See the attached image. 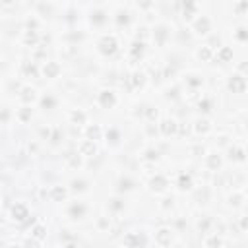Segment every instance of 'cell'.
<instances>
[{
  "mask_svg": "<svg viewBox=\"0 0 248 248\" xmlns=\"http://www.w3.org/2000/svg\"><path fill=\"white\" fill-rule=\"evenodd\" d=\"M200 56H202V58H209V51H208V49L200 51Z\"/></svg>",
  "mask_w": 248,
  "mask_h": 248,
  "instance_id": "ac0fdd59",
  "label": "cell"
},
{
  "mask_svg": "<svg viewBox=\"0 0 248 248\" xmlns=\"http://www.w3.org/2000/svg\"><path fill=\"white\" fill-rule=\"evenodd\" d=\"M209 165H211V167H215V165H219V159H215V157H211V159H209Z\"/></svg>",
  "mask_w": 248,
  "mask_h": 248,
  "instance_id": "ffe728a7",
  "label": "cell"
},
{
  "mask_svg": "<svg viewBox=\"0 0 248 248\" xmlns=\"http://www.w3.org/2000/svg\"><path fill=\"white\" fill-rule=\"evenodd\" d=\"M56 72H58V66H56L54 62H49L47 66H45V74L47 76H54Z\"/></svg>",
  "mask_w": 248,
  "mask_h": 248,
  "instance_id": "8992f818",
  "label": "cell"
},
{
  "mask_svg": "<svg viewBox=\"0 0 248 248\" xmlns=\"http://www.w3.org/2000/svg\"><path fill=\"white\" fill-rule=\"evenodd\" d=\"M82 151L87 153V155H91V153H95V145H93L91 142H85V143L82 145Z\"/></svg>",
  "mask_w": 248,
  "mask_h": 248,
  "instance_id": "52a82bcc",
  "label": "cell"
},
{
  "mask_svg": "<svg viewBox=\"0 0 248 248\" xmlns=\"http://www.w3.org/2000/svg\"><path fill=\"white\" fill-rule=\"evenodd\" d=\"M82 211H84V208H76V206L72 208V213H82Z\"/></svg>",
  "mask_w": 248,
  "mask_h": 248,
  "instance_id": "44dd1931",
  "label": "cell"
},
{
  "mask_svg": "<svg viewBox=\"0 0 248 248\" xmlns=\"http://www.w3.org/2000/svg\"><path fill=\"white\" fill-rule=\"evenodd\" d=\"M143 82V76L142 74H136V76H134V84H142Z\"/></svg>",
  "mask_w": 248,
  "mask_h": 248,
  "instance_id": "e0dca14e",
  "label": "cell"
},
{
  "mask_svg": "<svg viewBox=\"0 0 248 248\" xmlns=\"http://www.w3.org/2000/svg\"><path fill=\"white\" fill-rule=\"evenodd\" d=\"M14 217H16L18 221H24V219L27 217V209H25L24 206H16V208H14Z\"/></svg>",
  "mask_w": 248,
  "mask_h": 248,
  "instance_id": "7a4b0ae2",
  "label": "cell"
},
{
  "mask_svg": "<svg viewBox=\"0 0 248 248\" xmlns=\"http://www.w3.org/2000/svg\"><path fill=\"white\" fill-rule=\"evenodd\" d=\"M180 186H182V188H188L190 186V176H180Z\"/></svg>",
  "mask_w": 248,
  "mask_h": 248,
  "instance_id": "4fadbf2b",
  "label": "cell"
},
{
  "mask_svg": "<svg viewBox=\"0 0 248 248\" xmlns=\"http://www.w3.org/2000/svg\"><path fill=\"white\" fill-rule=\"evenodd\" d=\"M72 118H74V122H84V115H82V112H74V115H72Z\"/></svg>",
  "mask_w": 248,
  "mask_h": 248,
  "instance_id": "5bb4252c",
  "label": "cell"
},
{
  "mask_svg": "<svg viewBox=\"0 0 248 248\" xmlns=\"http://www.w3.org/2000/svg\"><path fill=\"white\" fill-rule=\"evenodd\" d=\"M173 130H175V122L165 120V122H163V132H167V134H169V132H173Z\"/></svg>",
  "mask_w": 248,
  "mask_h": 248,
  "instance_id": "9c48e42d",
  "label": "cell"
},
{
  "mask_svg": "<svg viewBox=\"0 0 248 248\" xmlns=\"http://www.w3.org/2000/svg\"><path fill=\"white\" fill-rule=\"evenodd\" d=\"M66 248H74V246H72V244H68V246H66Z\"/></svg>",
  "mask_w": 248,
  "mask_h": 248,
  "instance_id": "7402d4cb",
  "label": "cell"
},
{
  "mask_svg": "<svg viewBox=\"0 0 248 248\" xmlns=\"http://www.w3.org/2000/svg\"><path fill=\"white\" fill-rule=\"evenodd\" d=\"M21 97H24L25 101H29V99L35 97V91H33V89H29V87H25V89H24V95H21Z\"/></svg>",
  "mask_w": 248,
  "mask_h": 248,
  "instance_id": "30bf717a",
  "label": "cell"
},
{
  "mask_svg": "<svg viewBox=\"0 0 248 248\" xmlns=\"http://www.w3.org/2000/svg\"><path fill=\"white\" fill-rule=\"evenodd\" d=\"M157 239H159V242L167 244V242H169V231H159V235H157Z\"/></svg>",
  "mask_w": 248,
  "mask_h": 248,
  "instance_id": "ba28073f",
  "label": "cell"
},
{
  "mask_svg": "<svg viewBox=\"0 0 248 248\" xmlns=\"http://www.w3.org/2000/svg\"><path fill=\"white\" fill-rule=\"evenodd\" d=\"M25 246H27V248H37V242H33V240H27V242H25Z\"/></svg>",
  "mask_w": 248,
  "mask_h": 248,
  "instance_id": "d6986e66",
  "label": "cell"
},
{
  "mask_svg": "<svg viewBox=\"0 0 248 248\" xmlns=\"http://www.w3.org/2000/svg\"><path fill=\"white\" fill-rule=\"evenodd\" d=\"M196 128H198L200 132H202V130H208V122H206V120H204V122H198V126H196Z\"/></svg>",
  "mask_w": 248,
  "mask_h": 248,
  "instance_id": "2e32d148",
  "label": "cell"
},
{
  "mask_svg": "<svg viewBox=\"0 0 248 248\" xmlns=\"http://www.w3.org/2000/svg\"><path fill=\"white\" fill-rule=\"evenodd\" d=\"M116 49V39L115 37H103L101 39V51L103 52H115Z\"/></svg>",
  "mask_w": 248,
  "mask_h": 248,
  "instance_id": "6da1fadb",
  "label": "cell"
},
{
  "mask_svg": "<svg viewBox=\"0 0 248 248\" xmlns=\"http://www.w3.org/2000/svg\"><path fill=\"white\" fill-rule=\"evenodd\" d=\"M89 136H91V138H99V128H89Z\"/></svg>",
  "mask_w": 248,
  "mask_h": 248,
  "instance_id": "9a60e30c",
  "label": "cell"
},
{
  "mask_svg": "<svg viewBox=\"0 0 248 248\" xmlns=\"http://www.w3.org/2000/svg\"><path fill=\"white\" fill-rule=\"evenodd\" d=\"M208 27H209V21H208L206 18H202V19H198V21H196V29H198L200 33H206V31H208Z\"/></svg>",
  "mask_w": 248,
  "mask_h": 248,
  "instance_id": "277c9868",
  "label": "cell"
},
{
  "mask_svg": "<svg viewBox=\"0 0 248 248\" xmlns=\"http://www.w3.org/2000/svg\"><path fill=\"white\" fill-rule=\"evenodd\" d=\"M64 196H66V192H64L62 188H54V190H52V198L58 200V198H64Z\"/></svg>",
  "mask_w": 248,
  "mask_h": 248,
  "instance_id": "8fae6325",
  "label": "cell"
},
{
  "mask_svg": "<svg viewBox=\"0 0 248 248\" xmlns=\"http://www.w3.org/2000/svg\"><path fill=\"white\" fill-rule=\"evenodd\" d=\"M33 235H35L37 239H43V236H45V229L43 227H35V229H33Z\"/></svg>",
  "mask_w": 248,
  "mask_h": 248,
  "instance_id": "7c38bea8",
  "label": "cell"
},
{
  "mask_svg": "<svg viewBox=\"0 0 248 248\" xmlns=\"http://www.w3.org/2000/svg\"><path fill=\"white\" fill-rule=\"evenodd\" d=\"M101 103H103L105 107L115 105V95H112V93H109V91H105L103 95H101Z\"/></svg>",
  "mask_w": 248,
  "mask_h": 248,
  "instance_id": "3957f363",
  "label": "cell"
},
{
  "mask_svg": "<svg viewBox=\"0 0 248 248\" xmlns=\"http://www.w3.org/2000/svg\"><path fill=\"white\" fill-rule=\"evenodd\" d=\"M151 184H153V188H157V190H163L165 184H167V180H165L163 176H155V178L151 180Z\"/></svg>",
  "mask_w": 248,
  "mask_h": 248,
  "instance_id": "5b68a950",
  "label": "cell"
}]
</instances>
